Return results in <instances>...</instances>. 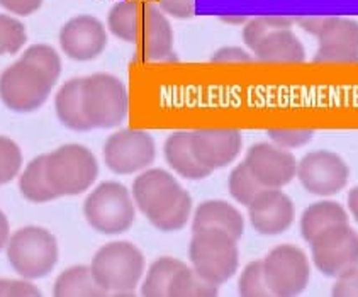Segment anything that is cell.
Returning a JSON list of instances; mask_svg holds the SVG:
<instances>
[{"label": "cell", "mask_w": 358, "mask_h": 297, "mask_svg": "<svg viewBox=\"0 0 358 297\" xmlns=\"http://www.w3.org/2000/svg\"><path fill=\"white\" fill-rule=\"evenodd\" d=\"M253 229L264 236H277L292 226L296 217L294 202L280 189H264L248 205Z\"/></svg>", "instance_id": "cell-17"}, {"label": "cell", "mask_w": 358, "mask_h": 297, "mask_svg": "<svg viewBox=\"0 0 358 297\" xmlns=\"http://www.w3.org/2000/svg\"><path fill=\"white\" fill-rule=\"evenodd\" d=\"M82 102L92 128H117L129 114L126 85L110 73H94L83 78Z\"/></svg>", "instance_id": "cell-6"}, {"label": "cell", "mask_w": 358, "mask_h": 297, "mask_svg": "<svg viewBox=\"0 0 358 297\" xmlns=\"http://www.w3.org/2000/svg\"><path fill=\"white\" fill-rule=\"evenodd\" d=\"M83 216L101 235H121L134 224L136 204L133 194L121 182H102L83 202Z\"/></svg>", "instance_id": "cell-4"}, {"label": "cell", "mask_w": 358, "mask_h": 297, "mask_svg": "<svg viewBox=\"0 0 358 297\" xmlns=\"http://www.w3.org/2000/svg\"><path fill=\"white\" fill-rule=\"evenodd\" d=\"M228 190L238 204L248 208L250 202L264 190V187H262L260 182L255 178L252 170L248 168V165L243 161V164L234 166L231 173H229Z\"/></svg>", "instance_id": "cell-29"}, {"label": "cell", "mask_w": 358, "mask_h": 297, "mask_svg": "<svg viewBox=\"0 0 358 297\" xmlns=\"http://www.w3.org/2000/svg\"><path fill=\"white\" fill-rule=\"evenodd\" d=\"M184 261L172 259V256H162L150 265L148 272L141 284V294L145 297H169L170 285L175 273L184 267Z\"/></svg>", "instance_id": "cell-27"}, {"label": "cell", "mask_w": 358, "mask_h": 297, "mask_svg": "<svg viewBox=\"0 0 358 297\" xmlns=\"http://www.w3.org/2000/svg\"><path fill=\"white\" fill-rule=\"evenodd\" d=\"M143 12L136 0H121L107 14V29L117 39L138 43Z\"/></svg>", "instance_id": "cell-26"}, {"label": "cell", "mask_w": 358, "mask_h": 297, "mask_svg": "<svg viewBox=\"0 0 358 297\" xmlns=\"http://www.w3.org/2000/svg\"><path fill=\"white\" fill-rule=\"evenodd\" d=\"M348 209L352 212V216L355 217V221L358 223V185L350 190L348 194Z\"/></svg>", "instance_id": "cell-42"}, {"label": "cell", "mask_w": 358, "mask_h": 297, "mask_svg": "<svg viewBox=\"0 0 358 297\" xmlns=\"http://www.w3.org/2000/svg\"><path fill=\"white\" fill-rule=\"evenodd\" d=\"M19 189L22 196L34 204H45L58 199L59 196L46 173V154H39L29 161L19 178Z\"/></svg>", "instance_id": "cell-25"}, {"label": "cell", "mask_w": 358, "mask_h": 297, "mask_svg": "<svg viewBox=\"0 0 358 297\" xmlns=\"http://www.w3.org/2000/svg\"><path fill=\"white\" fill-rule=\"evenodd\" d=\"M348 223V214L341 204L335 201L313 202L301 217V236L308 243L317 235L336 224Z\"/></svg>", "instance_id": "cell-23"}, {"label": "cell", "mask_w": 358, "mask_h": 297, "mask_svg": "<svg viewBox=\"0 0 358 297\" xmlns=\"http://www.w3.org/2000/svg\"><path fill=\"white\" fill-rule=\"evenodd\" d=\"M59 46L73 61H92L104 53L107 29L94 15H75L59 31Z\"/></svg>", "instance_id": "cell-15"}, {"label": "cell", "mask_w": 358, "mask_h": 297, "mask_svg": "<svg viewBox=\"0 0 358 297\" xmlns=\"http://www.w3.org/2000/svg\"><path fill=\"white\" fill-rule=\"evenodd\" d=\"M21 58L33 63L38 68H41L45 73L50 75L55 82H57L59 75H62V58H59V55L53 46L33 45L24 51Z\"/></svg>", "instance_id": "cell-33"}, {"label": "cell", "mask_w": 358, "mask_h": 297, "mask_svg": "<svg viewBox=\"0 0 358 297\" xmlns=\"http://www.w3.org/2000/svg\"><path fill=\"white\" fill-rule=\"evenodd\" d=\"M209 228L222 229L240 240L245 233V219H243V214L229 202L221 199L204 201L197 205L194 212L192 231Z\"/></svg>", "instance_id": "cell-19"}, {"label": "cell", "mask_w": 358, "mask_h": 297, "mask_svg": "<svg viewBox=\"0 0 358 297\" xmlns=\"http://www.w3.org/2000/svg\"><path fill=\"white\" fill-rule=\"evenodd\" d=\"M158 7L173 19H190L196 14V0H158Z\"/></svg>", "instance_id": "cell-37"}, {"label": "cell", "mask_w": 358, "mask_h": 297, "mask_svg": "<svg viewBox=\"0 0 358 297\" xmlns=\"http://www.w3.org/2000/svg\"><path fill=\"white\" fill-rule=\"evenodd\" d=\"M163 154L170 168L187 180H202L213 173L194 154L190 146V131H175L170 134L163 145Z\"/></svg>", "instance_id": "cell-21"}, {"label": "cell", "mask_w": 358, "mask_h": 297, "mask_svg": "<svg viewBox=\"0 0 358 297\" xmlns=\"http://www.w3.org/2000/svg\"><path fill=\"white\" fill-rule=\"evenodd\" d=\"M41 291L26 280L0 279V297H39Z\"/></svg>", "instance_id": "cell-36"}, {"label": "cell", "mask_w": 358, "mask_h": 297, "mask_svg": "<svg viewBox=\"0 0 358 297\" xmlns=\"http://www.w3.org/2000/svg\"><path fill=\"white\" fill-rule=\"evenodd\" d=\"M255 58L264 63H302L306 61V50L301 39L290 27L272 29L264 36L253 50Z\"/></svg>", "instance_id": "cell-20"}, {"label": "cell", "mask_w": 358, "mask_h": 297, "mask_svg": "<svg viewBox=\"0 0 358 297\" xmlns=\"http://www.w3.org/2000/svg\"><path fill=\"white\" fill-rule=\"evenodd\" d=\"M82 83L83 78H71V80L63 83L57 97H55V110H57L59 122L65 128L77 131V133L94 129L85 116V110H83Z\"/></svg>", "instance_id": "cell-22"}, {"label": "cell", "mask_w": 358, "mask_h": 297, "mask_svg": "<svg viewBox=\"0 0 358 297\" xmlns=\"http://www.w3.org/2000/svg\"><path fill=\"white\" fill-rule=\"evenodd\" d=\"M290 26H292L290 19L277 17V15H260V17L248 19L245 26H243V43H245L246 48L253 51L266 33H270L272 29H282V27Z\"/></svg>", "instance_id": "cell-30"}, {"label": "cell", "mask_w": 358, "mask_h": 297, "mask_svg": "<svg viewBox=\"0 0 358 297\" xmlns=\"http://www.w3.org/2000/svg\"><path fill=\"white\" fill-rule=\"evenodd\" d=\"M145 255L129 241H113L97 249L90 268L99 285L109 294H131L145 275Z\"/></svg>", "instance_id": "cell-2"}, {"label": "cell", "mask_w": 358, "mask_h": 297, "mask_svg": "<svg viewBox=\"0 0 358 297\" xmlns=\"http://www.w3.org/2000/svg\"><path fill=\"white\" fill-rule=\"evenodd\" d=\"M189 260L194 270L208 282L226 284L240 267L238 240L222 229H199L190 240Z\"/></svg>", "instance_id": "cell-3"}, {"label": "cell", "mask_w": 358, "mask_h": 297, "mask_svg": "<svg viewBox=\"0 0 358 297\" xmlns=\"http://www.w3.org/2000/svg\"><path fill=\"white\" fill-rule=\"evenodd\" d=\"M55 83L41 68L19 58L0 75V99L14 113H33L48 101Z\"/></svg>", "instance_id": "cell-8"}, {"label": "cell", "mask_w": 358, "mask_h": 297, "mask_svg": "<svg viewBox=\"0 0 358 297\" xmlns=\"http://www.w3.org/2000/svg\"><path fill=\"white\" fill-rule=\"evenodd\" d=\"M213 63H250L253 61V57L238 46H226L217 50L210 58Z\"/></svg>", "instance_id": "cell-39"}, {"label": "cell", "mask_w": 358, "mask_h": 297, "mask_svg": "<svg viewBox=\"0 0 358 297\" xmlns=\"http://www.w3.org/2000/svg\"><path fill=\"white\" fill-rule=\"evenodd\" d=\"M58 241L45 228L26 226L15 231L7 243V259L15 272L27 280L45 279L57 267Z\"/></svg>", "instance_id": "cell-5"}, {"label": "cell", "mask_w": 358, "mask_h": 297, "mask_svg": "<svg viewBox=\"0 0 358 297\" xmlns=\"http://www.w3.org/2000/svg\"><path fill=\"white\" fill-rule=\"evenodd\" d=\"M264 268L270 292L278 297L302 294L311 279L308 256L294 245H278L270 249L264 260Z\"/></svg>", "instance_id": "cell-10"}, {"label": "cell", "mask_w": 358, "mask_h": 297, "mask_svg": "<svg viewBox=\"0 0 358 297\" xmlns=\"http://www.w3.org/2000/svg\"><path fill=\"white\" fill-rule=\"evenodd\" d=\"M0 6L15 15H31L43 6V0H0Z\"/></svg>", "instance_id": "cell-40"}, {"label": "cell", "mask_w": 358, "mask_h": 297, "mask_svg": "<svg viewBox=\"0 0 358 297\" xmlns=\"http://www.w3.org/2000/svg\"><path fill=\"white\" fill-rule=\"evenodd\" d=\"M10 238V228H9V221H7L6 214L0 211V249L3 247H7Z\"/></svg>", "instance_id": "cell-41"}, {"label": "cell", "mask_w": 358, "mask_h": 297, "mask_svg": "<svg viewBox=\"0 0 358 297\" xmlns=\"http://www.w3.org/2000/svg\"><path fill=\"white\" fill-rule=\"evenodd\" d=\"M53 294L57 297H102L107 292L95 280L90 265H75L59 273Z\"/></svg>", "instance_id": "cell-24"}, {"label": "cell", "mask_w": 358, "mask_h": 297, "mask_svg": "<svg viewBox=\"0 0 358 297\" xmlns=\"http://www.w3.org/2000/svg\"><path fill=\"white\" fill-rule=\"evenodd\" d=\"M22 166L21 148L10 138L0 136V185L7 184Z\"/></svg>", "instance_id": "cell-34"}, {"label": "cell", "mask_w": 358, "mask_h": 297, "mask_svg": "<svg viewBox=\"0 0 358 297\" xmlns=\"http://www.w3.org/2000/svg\"><path fill=\"white\" fill-rule=\"evenodd\" d=\"M157 158V143L148 131L119 129L107 138L104 161L110 172L131 175L146 170Z\"/></svg>", "instance_id": "cell-11"}, {"label": "cell", "mask_w": 358, "mask_h": 297, "mask_svg": "<svg viewBox=\"0 0 358 297\" xmlns=\"http://www.w3.org/2000/svg\"><path fill=\"white\" fill-rule=\"evenodd\" d=\"M245 164L264 189H282L297 175V160L275 143H257L246 152Z\"/></svg>", "instance_id": "cell-14"}, {"label": "cell", "mask_w": 358, "mask_h": 297, "mask_svg": "<svg viewBox=\"0 0 358 297\" xmlns=\"http://www.w3.org/2000/svg\"><path fill=\"white\" fill-rule=\"evenodd\" d=\"M220 285L208 282L189 265H184L175 273L169 291V297H216Z\"/></svg>", "instance_id": "cell-28"}, {"label": "cell", "mask_w": 358, "mask_h": 297, "mask_svg": "<svg viewBox=\"0 0 358 297\" xmlns=\"http://www.w3.org/2000/svg\"><path fill=\"white\" fill-rule=\"evenodd\" d=\"M139 51L148 63L166 61L173 57V29L166 14L155 3L143 7L141 31H139Z\"/></svg>", "instance_id": "cell-18"}, {"label": "cell", "mask_w": 358, "mask_h": 297, "mask_svg": "<svg viewBox=\"0 0 358 297\" xmlns=\"http://www.w3.org/2000/svg\"><path fill=\"white\" fill-rule=\"evenodd\" d=\"M331 294L335 297H358V267L336 277Z\"/></svg>", "instance_id": "cell-38"}, {"label": "cell", "mask_w": 358, "mask_h": 297, "mask_svg": "<svg viewBox=\"0 0 358 297\" xmlns=\"http://www.w3.org/2000/svg\"><path fill=\"white\" fill-rule=\"evenodd\" d=\"M313 129H268V138L285 150L301 148L313 140Z\"/></svg>", "instance_id": "cell-35"}, {"label": "cell", "mask_w": 358, "mask_h": 297, "mask_svg": "<svg viewBox=\"0 0 358 297\" xmlns=\"http://www.w3.org/2000/svg\"><path fill=\"white\" fill-rule=\"evenodd\" d=\"M311 256L324 277H336L358 267V233L348 223L336 224L311 241Z\"/></svg>", "instance_id": "cell-12"}, {"label": "cell", "mask_w": 358, "mask_h": 297, "mask_svg": "<svg viewBox=\"0 0 358 297\" xmlns=\"http://www.w3.org/2000/svg\"><path fill=\"white\" fill-rule=\"evenodd\" d=\"M46 173L59 197L80 196L99 177V161L87 146L70 143L46 154Z\"/></svg>", "instance_id": "cell-7"}, {"label": "cell", "mask_w": 358, "mask_h": 297, "mask_svg": "<svg viewBox=\"0 0 358 297\" xmlns=\"http://www.w3.org/2000/svg\"><path fill=\"white\" fill-rule=\"evenodd\" d=\"M222 21L240 24V22H246V21H248V19H245V17H222Z\"/></svg>", "instance_id": "cell-43"}, {"label": "cell", "mask_w": 358, "mask_h": 297, "mask_svg": "<svg viewBox=\"0 0 358 297\" xmlns=\"http://www.w3.org/2000/svg\"><path fill=\"white\" fill-rule=\"evenodd\" d=\"M27 33L21 21L0 14V55H15L26 45Z\"/></svg>", "instance_id": "cell-32"}, {"label": "cell", "mask_w": 358, "mask_h": 297, "mask_svg": "<svg viewBox=\"0 0 358 297\" xmlns=\"http://www.w3.org/2000/svg\"><path fill=\"white\" fill-rule=\"evenodd\" d=\"M190 146L197 160L214 172L236 160L243 148V136L231 128H201L190 131Z\"/></svg>", "instance_id": "cell-16"}, {"label": "cell", "mask_w": 358, "mask_h": 297, "mask_svg": "<svg viewBox=\"0 0 358 297\" xmlns=\"http://www.w3.org/2000/svg\"><path fill=\"white\" fill-rule=\"evenodd\" d=\"M297 180L306 192L329 197L341 192L348 184L350 168L340 154L320 150L311 152L297 161Z\"/></svg>", "instance_id": "cell-13"}, {"label": "cell", "mask_w": 358, "mask_h": 297, "mask_svg": "<svg viewBox=\"0 0 358 297\" xmlns=\"http://www.w3.org/2000/svg\"><path fill=\"white\" fill-rule=\"evenodd\" d=\"M306 31L317 38L316 63H358V22L341 15L309 17Z\"/></svg>", "instance_id": "cell-9"}, {"label": "cell", "mask_w": 358, "mask_h": 297, "mask_svg": "<svg viewBox=\"0 0 358 297\" xmlns=\"http://www.w3.org/2000/svg\"><path fill=\"white\" fill-rule=\"evenodd\" d=\"M238 291L243 297L272 296L266 284L264 260H253L243 268L240 280H238Z\"/></svg>", "instance_id": "cell-31"}, {"label": "cell", "mask_w": 358, "mask_h": 297, "mask_svg": "<svg viewBox=\"0 0 358 297\" xmlns=\"http://www.w3.org/2000/svg\"><path fill=\"white\" fill-rule=\"evenodd\" d=\"M131 194L136 208L158 231H180L192 214V197L172 173L146 168L134 178Z\"/></svg>", "instance_id": "cell-1"}]
</instances>
